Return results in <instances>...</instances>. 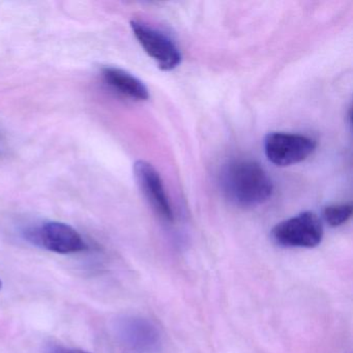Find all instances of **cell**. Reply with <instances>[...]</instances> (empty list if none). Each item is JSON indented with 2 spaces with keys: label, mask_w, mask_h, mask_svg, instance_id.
Wrapping results in <instances>:
<instances>
[{
  "label": "cell",
  "mask_w": 353,
  "mask_h": 353,
  "mask_svg": "<svg viewBox=\"0 0 353 353\" xmlns=\"http://www.w3.org/2000/svg\"><path fill=\"white\" fill-rule=\"evenodd\" d=\"M220 185L225 197L241 208H254L272 197L274 185L266 171L253 161L239 160L223 168Z\"/></svg>",
  "instance_id": "1"
},
{
  "label": "cell",
  "mask_w": 353,
  "mask_h": 353,
  "mask_svg": "<svg viewBox=\"0 0 353 353\" xmlns=\"http://www.w3.org/2000/svg\"><path fill=\"white\" fill-rule=\"evenodd\" d=\"M323 233L319 216L305 212L276 224L272 228V239L280 247L311 249L320 245Z\"/></svg>",
  "instance_id": "2"
},
{
  "label": "cell",
  "mask_w": 353,
  "mask_h": 353,
  "mask_svg": "<svg viewBox=\"0 0 353 353\" xmlns=\"http://www.w3.org/2000/svg\"><path fill=\"white\" fill-rule=\"evenodd\" d=\"M30 243L57 254H74L88 250V243L76 229L65 223L45 222L24 231Z\"/></svg>",
  "instance_id": "3"
},
{
  "label": "cell",
  "mask_w": 353,
  "mask_h": 353,
  "mask_svg": "<svg viewBox=\"0 0 353 353\" xmlns=\"http://www.w3.org/2000/svg\"><path fill=\"white\" fill-rule=\"evenodd\" d=\"M316 141L301 134L272 132L264 139L266 158L280 167L299 164L309 158L316 148Z\"/></svg>",
  "instance_id": "4"
},
{
  "label": "cell",
  "mask_w": 353,
  "mask_h": 353,
  "mask_svg": "<svg viewBox=\"0 0 353 353\" xmlns=\"http://www.w3.org/2000/svg\"><path fill=\"white\" fill-rule=\"evenodd\" d=\"M131 28L142 48L161 70L172 71L181 65V50L166 34L137 20L131 22Z\"/></svg>",
  "instance_id": "5"
},
{
  "label": "cell",
  "mask_w": 353,
  "mask_h": 353,
  "mask_svg": "<svg viewBox=\"0 0 353 353\" xmlns=\"http://www.w3.org/2000/svg\"><path fill=\"white\" fill-rule=\"evenodd\" d=\"M117 334L121 344L132 353H154L160 346L158 330L144 318H123L117 324Z\"/></svg>",
  "instance_id": "6"
},
{
  "label": "cell",
  "mask_w": 353,
  "mask_h": 353,
  "mask_svg": "<svg viewBox=\"0 0 353 353\" xmlns=\"http://www.w3.org/2000/svg\"><path fill=\"white\" fill-rule=\"evenodd\" d=\"M134 176L142 193L157 214L167 222H173L174 214L165 191L162 179L152 164L137 161L134 165Z\"/></svg>",
  "instance_id": "7"
},
{
  "label": "cell",
  "mask_w": 353,
  "mask_h": 353,
  "mask_svg": "<svg viewBox=\"0 0 353 353\" xmlns=\"http://www.w3.org/2000/svg\"><path fill=\"white\" fill-rule=\"evenodd\" d=\"M104 81L119 94L135 101H146L150 92L141 80L119 68H104L102 70Z\"/></svg>",
  "instance_id": "8"
},
{
  "label": "cell",
  "mask_w": 353,
  "mask_h": 353,
  "mask_svg": "<svg viewBox=\"0 0 353 353\" xmlns=\"http://www.w3.org/2000/svg\"><path fill=\"white\" fill-rule=\"evenodd\" d=\"M351 204H332L323 210V219L330 226L339 227L347 222L352 216Z\"/></svg>",
  "instance_id": "9"
},
{
  "label": "cell",
  "mask_w": 353,
  "mask_h": 353,
  "mask_svg": "<svg viewBox=\"0 0 353 353\" xmlns=\"http://www.w3.org/2000/svg\"><path fill=\"white\" fill-rule=\"evenodd\" d=\"M49 353H90L88 351L80 350V349L65 348V347L57 346L51 349Z\"/></svg>",
  "instance_id": "10"
},
{
  "label": "cell",
  "mask_w": 353,
  "mask_h": 353,
  "mask_svg": "<svg viewBox=\"0 0 353 353\" xmlns=\"http://www.w3.org/2000/svg\"><path fill=\"white\" fill-rule=\"evenodd\" d=\"M3 288V282L0 280V289Z\"/></svg>",
  "instance_id": "11"
}]
</instances>
